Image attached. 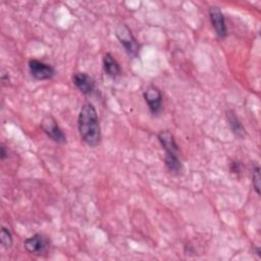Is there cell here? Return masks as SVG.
Listing matches in <instances>:
<instances>
[{
    "label": "cell",
    "instance_id": "obj_1",
    "mask_svg": "<svg viewBox=\"0 0 261 261\" xmlns=\"http://www.w3.org/2000/svg\"><path fill=\"white\" fill-rule=\"evenodd\" d=\"M77 129L81 139L90 147H96L101 141V127L95 106L85 103L77 116Z\"/></svg>",
    "mask_w": 261,
    "mask_h": 261
},
{
    "label": "cell",
    "instance_id": "obj_2",
    "mask_svg": "<svg viewBox=\"0 0 261 261\" xmlns=\"http://www.w3.org/2000/svg\"><path fill=\"white\" fill-rule=\"evenodd\" d=\"M115 35L128 56L132 58L138 57L140 51V44L132 34L130 29L124 23H119L116 28Z\"/></svg>",
    "mask_w": 261,
    "mask_h": 261
},
{
    "label": "cell",
    "instance_id": "obj_3",
    "mask_svg": "<svg viewBox=\"0 0 261 261\" xmlns=\"http://www.w3.org/2000/svg\"><path fill=\"white\" fill-rule=\"evenodd\" d=\"M40 125L43 132L46 134V136L53 142L61 145L66 143V137L53 116L46 115L42 119Z\"/></svg>",
    "mask_w": 261,
    "mask_h": 261
},
{
    "label": "cell",
    "instance_id": "obj_4",
    "mask_svg": "<svg viewBox=\"0 0 261 261\" xmlns=\"http://www.w3.org/2000/svg\"><path fill=\"white\" fill-rule=\"evenodd\" d=\"M28 66L32 76L38 81L51 80L55 74L54 68L49 63L38 59H30Z\"/></svg>",
    "mask_w": 261,
    "mask_h": 261
},
{
    "label": "cell",
    "instance_id": "obj_5",
    "mask_svg": "<svg viewBox=\"0 0 261 261\" xmlns=\"http://www.w3.org/2000/svg\"><path fill=\"white\" fill-rule=\"evenodd\" d=\"M144 100L150 110L154 115L160 113L162 109V94L160 90L155 86H149L143 93Z\"/></svg>",
    "mask_w": 261,
    "mask_h": 261
},
{
    "label": "cell",
    "instance_id": "obj_6",
    "mask_svg": "<svg viewBox=\"0 0 261 261\" xmlns=\"http://www.w3.org/2000/svg\"><path fill=\"white\" fill-rule=\"evenodd\" d=\"M209 17L217 37L220 39L225 38L227 35V29L221 9L218 6H211L209 8Z\"/></svg>",
    "mask_w": 261,
    "mask_h": 261
},
{
    "label": "cell",
    "instance_id": "obj_7",
    "mask_svg": "<svg viewBox=\"0 0 261 261\" xmlns=\"http://www.w3.org/2000/svg\"><path fill=\"white\" fill-rule=\"evenodd\" d=\"M23 245L25 250L34 255H42L47 249L46 238L40 232L34 233L32 237L25 239Z\"/></svg>",
    "mask_w": 261,
    "mask_h": 261
},
{
    "label": "cell",
    "instance_id": "obj_8",
    "mask_svg": "<svg viewBox=\"0 0 261 261\" xmlns=\"http://www.w3.org/2000/svg\"><path fill=\"white\" fill-rule=\"evenodd\" d=\"M72 83L74 86L82 92L84 95H91L95 90V81L94 79L86 72H74L72 74Z\"/></svg>",
    "mask_w": 261,
    "mask_h": 261
},
{
    "label": "cell",
    "instance_id": "obj_9",
    "mask_svg": "<svg viewBox=\"0 0 261 261\" xmlns=\"http://www.w3.org/2000/svg\"><path fill=\"white\" fill-rule=\"evenodd\" d=\"M158 141L161 145V147L164 149L165 153H171V154H178V146L175 142V139L173 135L167 130H161L158 134Z\"/></svg>",
    "mask_w": 261,
    "mask_h": 261
},
{
    "label": "cell",
    "instance_id": "obj_10",
    "mask_svg": "<svg viewBox=\"0 0 261 261\" xmlns=\"http://www.w3.org/2000/svg\"><path fill=\"white\" fill-rule=\"evenodd\" d=\"M103 69L104 72L112 79H116L121 74V68L119 63L110 53H106L103 56Z\"/></svg>",
    "mask_w": 261,
    "mask_h": 261
},
{
    "label": "cell",
    "instance_id": "obj_11",
    "mask_svg": "<svg viewBox=\"0 0 261 261\" xmlns=\"http://www.w3.org/2000/svg\"><path fill=\"white\" fill-rule=\"evenodd\" d=\"M225 116H226L227 123H228V125H229V127H230L232 134H233L236 137L240 138V139L244 138L245 135H246V132H245V128H244L243 124L241 123L240 119L238 118L236 112H234L233 110H230V109H229V110H227V111L225 112Z\"/></svg>",
    "mask_w": 261,
    "mask_h": 261
},
{
    "label": "cell",
    "instance_id": "obj_12",
    "mask_svg": "<svg viewBox=\"0 0 261 261\" xmlns=\"http://www.w3.org/2000/svg\"><path fill=\"white\" fill-rule=\"evenodd\" d=\"M164 163L168 171L171 173L177 174L182 170V164H181V161L179 160L178 154L165 153Z\"/></svg>",
    "mask_w": 261,
    "mask_h": 261
},
{
    "label": "cell",
    "instance_id": "obj_13",
    "mask_svg": "<svg viewBox=\"0 0 261 261\" xmlns=\"http://www.w3.org/2000/svg\"><path fill=\"white\" fill-rule=\"evenodd\" d=\"M0 240H1V245L4 248H10L12 245V233L9 230V228L2 226L1 227V232H0Z\"/></svg>",
    "mask_w": 261,
    "mask_h": 261
},
{
    "label": "cell",
    "instance_id": "obj_14",
    "mask_svg": "<svg viewBox=\"0 0 261 261\" xmlns=\"http://www.w3.org/2000/svg\"><path fill=\"white\" fill-rule=\"evenodd\" d=\"M260 167L258 165H255L252 170V184L257 195H260Z\"/></svg>",
    "mask_w": 261,
    "mask_h": 261
},
{
    "label": "cell",
    "instance_id": "obj_15",
    "mask_svg": "<svg viewBox=\"0 0 261 261\" xmlns=\"http://www.w3.org/2000/svg\"><path fill=\"white\" fill-rule=\"evenodd\" d=\"M7 156H8V151L6 150V147L3 144H1V147H0V158H1V160L3 161Z\"/></svg>",
    "mask_w": 261,
    "mask_h": 261
},
{
    "label": "cell",
    "instance_id": "obj_16",
    "mask_svg": "<svg viewBox=\"0 0 261 261\" xmlns=\"http://www.w3.org/2000/svg\"><path fill=\"white\" fill-rule=\"evenodd\" d=\"M240 167H241V164H240V162H232L231 164H230V170L232 171V172H239L240 171Z\"/></svg>",
    "mask_w": 261,
    "mask_h": 261
},
{
    "label": "cell",
    "instance_id": "obj_17",
    "mask_svg": "<svg viewBox=\"0 0 261 261\" xmlns=\"http://www.w3.org/2000/svg\"><path fill=\"white\" fill-rule=\"evenodd\" d=\"M254 250H255V254L258 256V258H261V251H260V248L259 247H255L254 248Z\"/></svg>",
    "mask_w": 261,
    "mask_h": 261
}]
</instances>
